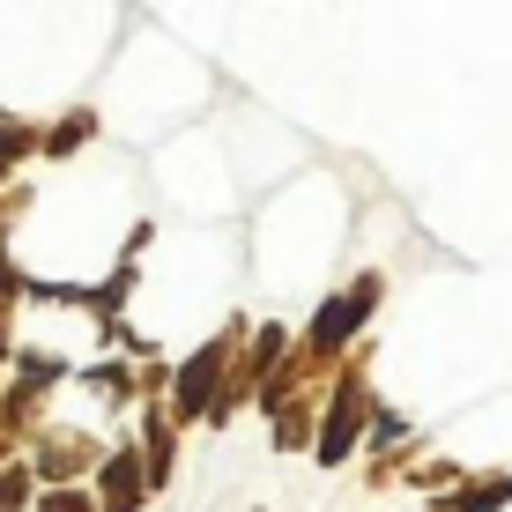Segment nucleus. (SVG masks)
Wrapping results in <instances>:
<instances>
[{
	"mask_svg": "<svg viewBox=\"0 0 512 512\" xmlns=\"http://www.w3.org/2000/svg\"><path fill=\"white\" fill-rule=\"evenodd\" d=\"M0 357H8V327H0Z\"/></svg>",
	"mask_w": 512,
	"mask_h": 512,
	"instance_id": "nucleus-11",
	"label": "nucleus"
},
{
	"mask_svg": "<svg viewBox=\"0 0 512 512\" xmlns=\"http://www.w3.org/2000/svg\"><path fill=\"white\" fill-rule=\"evenodd\" d=\"M8 453H15V446H8V438H0V468H8Z\"/></svg>",
	"mask_w": 512,
	"mask_h": 512,
	"instance_id": "nucleus-10",
	"label": "nucleus"
},
{
	"mask_svg": "<svg viewBox=\"0 0 512 512\" xmlns=\"http://www.w3.org/2000/svg\"><path fill=\"white\" fill-rule=\"evenodd\" d=\"M90 134V112H75V119H60V127H52V141H45V156H67L75 149V141Z\"/></svg>",
	"mask_w": 512,
	"mask_h": 512,
	"instance_id": "nucleus-7",
	"label": "nucleus"
},
{
	"mask_svg": "<svg viewBox=\"0 0 512 512\" xmlns=\"http://www.w3.org/2000/svg\"><path fill=\"white\" fill-rule=\"evenodd\" d=\"M30 483H38V475H30L23 461H8V468H0V512H23V498H30Z\"/></svg>",
	"mask_w": 512,
	"mask_h": 512,
	"instance_id": "nucleus-6",
	"label": "nucleus"
},
{
	"mask_svg": "<svg viewBox=\"0 0 512 512\" xmlns=\"http://www.w3.org/2000/svg\"><path fill=\"white\" fill-rule=\"evenodd\" d=\"M38 512H90V498H82V490H45Z\"/></svg>",
	"mask_w": 512,
	"mask_h": 512,
	"instance_id": "nucleus-8",
	"label": "nucleus"
},
{
	"mask_svg": "<svg viewBox=\"0 0 512 512\" xmlns=\"http://www.w3.org/2000/svg\"><path fill=\"white\" fill-rule=\"evenodd\" d=\"M23 156H30V127H23V119H0V179H8Z\"/></svg>",
	"mask_w": 512,
	"mask_h": 512,
	"instance_id": "nucleus-5",
	"label": "nucleus"
},
{
	"mask_svg": "<svg viewBox=\"0 0 512 512\" xmlns=\"http://www.w3.org/2000/svg\"><path fill=\"white\" fill-rule=\"evenodd\" d=\"M141 490H149V475H141V453L119 446V453H104V490H97L90 512H134Z\"/></svg>",
	"mask_w": 512,
	"mask_h": 512,
	"instance_id": "nucleus-4",
	"label": "nucleus"
},
{
	"mask_svg": "<svg viewBox=\"0 0 512 512\" xmlns=\"http://www.w3.org/2000/svg\"><path fill=\"white\" fill-rule=\"evenodd\" d=\"M15 290H23V268H15V260H8V253H0V312H8V305H15Z\"/></svg>",
	"mask_w": 512,
	"mask_h": 512,
	"instance_id": "nucleus-9",
	"label": "nucleus"
},
{
	"mask_svg": "<svg viewBox=\"0 0 512 512\" xmlns=\"http://www.w3.org/2000/svg\"><path fill=\"white\" fill-rule=\"evenodd\" d=\"M238 334V327H231ZM231 334H216V342L201 349V357L179 372V394H171V416L193 423V416H216V401H223V364H231Z\"/></svg>",
	"mask_w": 512,
	"mask_h": 512,
	"instance_id": "nucleus-1",
	"label": "nucleus"
},
{
	"mask_svg": "<svg viewBox=\"0 0 512 512\" xmlns=\"http://www.w3.org/2000/svg\"><path fill=\"white\" fill-rule=\"evenodd\" d=\"M90 461H97V446L82 431H45V453L30 475H45L52 490H75V475H90Z\"/></svg>",
	"mask_w": 512,
	"mask_h": 512,
	"instance_id": "nucleus-3",
	"label": "nucleus"
},
{
	"mask_svg": "<svg viewBox=\"0 0 512 512\" xmlns=\"http://www.w3.org/2000/svg\"><path fill=\"white\" fill-rule=\"evenodd\" d=\"M364 416H372V386H364V372H342V386H334V416H327L320 453H312V461H320V468H342L349 446H357V423H364Z\"/></svg>",
	"mask_w": 512,
	"mask_h": 512,
	"instance_id": "nucleus-2",
	"label": "nucleus"
}]
</instances>
